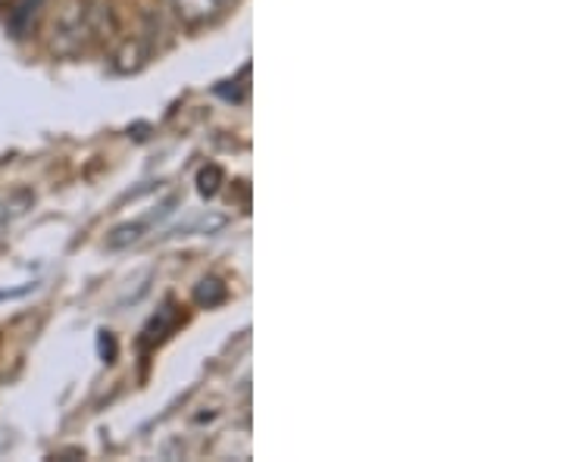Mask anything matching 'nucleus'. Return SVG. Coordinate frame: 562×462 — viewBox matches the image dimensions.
<instances>
[{
  "label": "nucleus",
  "mask_w": 562,
  "mask_h": 462,
  "mask_svg": "<svg viewBox=\"0 0 562 462\" xmlns=\"http://www.w3.org/2000/svg\"><path fill=\"white\" fill-rule=\"evenodd\" d=\"M219 10V0H179V13L188 23H201L209 20Z\"/></svg>",
  "instance_id": "f03ea898"
},
{
  "label": "nucleus",
  "mask_w": 562,
  "mask_h": 462,
  "mask_svg": "<svg viewBox=\"0 0 562 462\" xmlns=\"http://www.w3.org/2000/svg\"><path fill=\"white\" fill-rule=\"evenodd\" d=\"M28 204H31V194H28V191H20V194H13V197H0V229H3L7 222H13Z\"/></svg>",
  "instance_id": "7ed1b4c3"
},
{
  "label": "nucleus",
  "mask_w": 562,
  "mask_h": 462,
  "mask_svg": "<svg viewBox=\"0 0 562 462\" xmlns=\"http://www.w3.org/2000/svg\"><path fill=\"white\" fill-rule=\"evenodd\" d=\"M41 3L44 0H13L10 10H7V28L13 38H26L28 31L38 23V13H41Z\"/></svg>",
  "instance_id": "f257e3e1"
}]
</instances>
